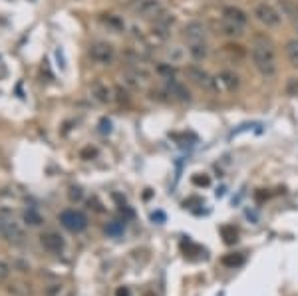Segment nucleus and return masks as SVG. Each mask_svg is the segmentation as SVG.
I'll use <instances>...</instances> for the list:
<instances>
[{
    "instance_id": "nucleus-18",
    "label": "nucleus",
    "mask_w": 298,
    "mask_h": 296,
    "mask_svg": "<svg viewBox=\"0 0 298 296\" xmlns=\"http://www.w3.org/2000/svg\"><path fill=\"white\" fill-rule=\"evenodd\" d=\"M24 221H26V225H30V227H40V225H42V215H40L36 209H28V211L24 213Z\"/></svg>"
},
{
    "instance_id": "nucleus-5",
    "label": "nucleus",
    "mask_w": 298,
    "mask_h": 296,
    "mask_svg": "<svg viewBox=\"0 0 298 296\" xmlns=\"http://www.w3.org/2000/svg\"><path fill=\"white\" fill-rule=\"evenodd\" d=\"M60 223L64 229H68L70 233H84L88 229V217L82 211L76 209H66L60 213Z\"/></svg>"
},
{
    "instance_id": "nucleus-24",
    "label": "nucleus",
    "mask_w": 298,
    "mask_h": 296,
    "mask_svg": "<svg viewBox=\"0 0 298 296\" xmlns=\"http://www.w3.org/2000/svg\"><path fill=\"white\" fill-rule=\"evenodd\" d=\"M286 93L292 95V97L298 95V78H288V82H286Z\"/></svg>"
},
{
    "instance_id": "nucleus-32",
    "label": "nucleus",
    "mask_w": 298,
    "mask_h": 296,
    "mask_svg": "<svg viewBox=\"0 0 298 296\" xmlns=\"http://www.w3.org/2000/svg\"><path fill=\"white\" fill-rule=\"evenodd\" d=\"M143 296H155V292H145Z\"/></svg>"
},
{
    "instance_id": "nucleus-1",
    "label": "nucleus",
    "mask_w": 298,
    "mask_h": 296,
    "mask_svg": "<svg viewBox=\"0 0 298 296\" xmlns=\"http://www.w3.org/2000/svg\"><path fill=\"white\" fill-rule=\"evenodd\" d=\"M251 60L255 70L265 78L272 80L278 72V62H276V50L272 42L267 36H257L253 46H251Z\"/></svg>"
},
{
    "instance_id": "nucleus-31",
    "label": "nucleus",
    "mask_w": 298,
    "mask_h": 296,
    "mask_svg": "<svg viewBox=\"0 0 298 296\" xmlns=\"http://www.w3.org/2000/svg\"><path fill=\"white\" fill-rule=\"evenodd\" d=\"M116 296H129V290H127V288H119V290L116 292Z\"/></svg>"
},
{
    "instance_id": "nucleus-28",
    "label": "nucleus",
    "mask_w": 298,
    "mask_h": 296,
    "mask_svg": "<svg viewBox=\"0 0 298 296\" xmlns=\"http://www.w3.org/2000/svg\"><path fill=\"white\" fill-rule=\"evenodd\" d=\"M82 197H84V193H82L80 187H72V189H70V199H72V201H80Z\"/></svg>"
},
{
    "instance_id": "nucleus-19",
    "label": "nucleus",
    "mask_w": 298,
    "mask_h": 296,
    "mask_svg": "<svg viewBox=\"0 0 298 296\" xmlns=\"http://www.w3.org/2000/svg\"><path fill=\"white\" fill-rule=\"evenodd\" d=\"M221 235H223V238H225V242H227V244H235V242H237V237H238L237 229H235V227H231V225L221 227Z\"/></svg>"
},
{
    "instance_id": "nucleus-29",
    "label": "nucleus",
    "mask_w": 298,
    "mask_h": 296,
    "mask_svg": "<svg viewBox=\"0 0 298 296\" xmlns=\"http://www.w3.org/2000/svg\"><path fill=\"white\" fill-rule=\"evenodd\" d=\"M99 131H102V133H110L112 131V121L104 118L102 121H99Z\"/></svg>"
},
{
    "instance_id": "nucleus-7",
    "label": "nucleus",
    "mask_w": 298,
    "mask_h": 296,
    "mask_svg": "<svg viewBox=\"0 0 298 296\" xmlns=\"http://www.w3.org/2000/svg\"><path fill=\"white\" fill-rule=\"evenodd\" d=\"M207 26L199 20L187 22L183 26V38L187 40V44H195V42H207Z\"/></svg>"
},
{
    "instance_id": "nucleus-13",
    "label": "nucleus",
    "mask_w": 298,
    "mask_h": 296,
    "mask_svg": "<svg viewBox=\"0 0 298 296\" xmlns=\"http://www.w3.org/2000/svg\"><path fill=\"white\" fill-rule=\"evenodd\" d=\"M217 84H219V89L223 88V89H227V91H235L237 88H238V76L235 74V72H229V70H225V72H221L219 74V78H217Z\"/></svg>"
},
{
    "instance_id": "nucleus-15",
    "label": "nucleus",
    "mask_w": 298,
    "mask_h": 296,
    "mask_svg": "<svg viewBox=\"0 0 298 296\" xmlns=\"http://www.w3.org/2000/svg\"><path fill=\"white\" fill-rule=\"evenodd\" d=\"M187 52L195 62H203L209 56V46H207V42H195V44H189Z\"/></svg>"
},
{
    "instance_id": "nucleus-23",
    "label": "nucleus",
    "mask_w": 298,
    "mask_h": 296,
    "mask_svg": "<svg viewBox=\"0 0 298 296\" xmlns=\"http://www.w3.org/2000/svg\"><path fill=\"white\" fill-rule=\"evenodd\" d=\"M193 185H197V187H209L211 185V179H209V175H201V173H199V175H193Z\"/></svg>"
},
{
    "instance_id": "nucleus-20",
    "label": "nucleus",
    "mask_w": 298,
    "mask_h": 296,
    "mask_svg": "<svg viewBox=\"0 0 298 296\" xmlns=\"http://www.w3.org/2000/svg\"><path fill=\"white\" fill-rule=\"evenodd\" d=\"M221 263L225 265V266H240L242 263H244V257L242 255H225L223 259H221Z\"/></svg>"
},
{
    "instance_id": "nucleus-22",
    "label": "nucleus",
    "mask_w": 298,
    "mask_h": 296,
    "mask_svg": "<svg viewBox=\"0 0 298 296\" xmlns=\"http://www.w3.org/2000/svg\"><path fill=\"white\" fill-rule=\"evenodd\" d=\"M106 233L112 235V237H118V235L123 233V225H121L119 221H114V223H110V225L106 227Z\"/></svg>"
},
{
    "instance_id": "nucleus-9",
    "label": "nucleus",
    "mask_w": 298,
    "mask_h": 296,
    "mask_svg": "<svg viewBox=\"0 0 298 296\" xmlns=\"http://www.w3.org/2000/svg\"><path fill=\"white\" fill-rule=\"evenodd\" d=\"M221 20H225L237 28H242V30L248 26V14L238 6H225L221 12Z\"/></svg>"
},
{
    "instance_id": "nucleus-26",
    "label": "nucleus",
    "mask_w": 298,
    "mask_h": 296,
    "mask_svg": "<svg viewBox=\"0 0 298 296\" xmlns=\"http://www.w3.org/2000/svg\"><path fill=\"white\" fill-rule=\"evenodd\" d=\"M8 276H10V265L0 261V280H6Z\"/></svg>"
},
{
    "instance_id": "nucleus-16",
    "label": "nucleus",
    "mask_w": 298,
    "mask_h": 296,
    "mask_svg": "<svg viewBox=\"0 0 298 296\" xmlns=\"http://www.w3.org/2000/svg\"><path fill=\"white\" fill-rule=\"evenodd\" d=\"M284 54H286L288 62L298 68V38H290V40L284 44Z\"/></svg>"
},
{
    "instance_id": "nucleus-30",
    "label": "nucleus",
    "mask_w": 298,
    "mask_h": 296,
    "mask_svg": "<svg viewBox=\"0 0 298 296\" xmlns=\"http://www.w3.org/2000/svg\"><path fill=\"white\" fill-rule=\"evenodd\" d=\"M151 219H153V221H159V223H163V221H165V215L157 211V213H153V215H151Z\"/></svg>"
},
{
    "instance_id": "nucleus-14",
    "label": "nucleus",
    "mask_w": 298,
    "mask_h": 296,
    "mask_svg": "<svg viewBox=\"0 0 298 296\" xmlns=\"http://www.w3.org/2000/svg\"><path fill=\"white\" fill-rule=\"evenodd\" d=\"M161 12V4L157 0H143V2L137 6V14L143 18H153Z\"/></svg>"
},
{
    "instance_id": "nucleus-17",
    "label": "nucleus",
    "mask_w": 298,
    "mask_h": 296,
    "mask_svg": "<svg viewBox=\"0 0 298 296\" xmlns=\"http://www.w3.org/2000/svg\"><path fill=\"white\" fill-rule=\"evenodd\" d=\"M167 58H169V62H171V64H181V62H183V58H185L183 48H179V46H171L169 50H167Z\"/></svg>"
},
{
    "instance_id": "nucleus-21",
    "label": "nucleus",
    "mask_w": 298,
    "mask_h": 296,
    "mask_svg": "<svg viewBox=\"0 0 298 296\" xmlns=\"http://www.w3.org/2000/svg\"><path fill=\"white\" fill-rule=\"evenodd\" d=\"M221 30H223V34H227V36H240V34L244 32L242 28H237V26L225 22V20H221Z\"/></svg>"
},
{
    "instance_id": "nucleus-6",
    "label": "nucleus",
    "mask_w": 298,
    "mask_h": 296,
    "mask_svg": "<svg viewBox=\"0 0 298 296\" xmlns=\"http://www.w3.org/2000/svg\"><path fill=\"white\" fill-rule=\"evenodd\" d=\"M149 78H151V74H149V70L141 64H129L125 74H123V82L131 88H141L149 82Z\"/></svg>"
},
{
    "instance_id": "nucleus-33",
    "label": "nucleus",
    "mask_w": 298,
    "mask_h": 296,
    "mask_svg": "<svg viewBox=\"0 0 298 296\" xmlns=\"http://www.w3.org/2000/svg\"><path fill=\"white\" fill-rule=\"evenodd\" d=\"M294 26H296V30H298V20H294Z\"/></svg>"
},
{
    "instance_id": "nucleus-11",
    "label": "nucleus",
    "mask_w": 298,
    "mask_h": 296,
    "mask_svg": "<svg viewBox=\"0 0 298 296\" xmlns=\"http://www.w3.org/2000/svg\"><path fill=\"white\" fill-rule=\"evenodd\" d=\"M89 89H91L93 100L99 102V104H112L116 100V89L112 86H108L106 82H102V80H95Z\"/></svg>"
},
{
    "instance_id": "nucleus-3",
    "label": "nucleus",
    "mask_w": 298,
    "mask_h": 296,
    "mask_svg": "<svg viewBox=\"0 0 298 296\" xmlns=\"http://www.w3.org/2000/svg\"><path fill=\"white\" fill-rule=\"evenodd\" d=\"M253 16L265 26V28H278L282 24V14L268 2H259L253 10Z\"/></svg>"
},
{
    "instance_id": "nucleus-4",
    "label": "nucleus",
    "mask_w": 298,
    "mask_h": 296,
    "mask_svg": "<svg viewBox=\"0 0 298 296\" xmlns=\"http://www.w3.org/2000/svg\"><path fill=\"white\" fill-rule=\"evenodd\" d=\"M88 56L91 58V62L95 64H102V66H108L114 62L116 58V48L110 44V42H93L88 50Z\"/></svg>"
},
{
    "instance_id": "nucleus-27",
    "label": "nucleus",
    "mask_w": 298,
    "mask_h": 296,
    "mask_svg": "<svg viewBox=\"0 0 298 296\" xmlns=\"http://www.w3.org/2000/svg\"><path fill=\"white\" fill-rule=\"evenodd\" d=\"M56 60H58L60 70H66V58H64V50H62V48H56Z\"/></svg>"
},
{
    "instance_id": "nucleus-2",
    "label": "nucleus",
    "mask_w": 298,
    "mask_h": 296,
    "mask_svg": "<svg viewBox=\"0 0 298 296\" xmlns=\"http://www.w3.org/2000/svg\"><path fill=\"white\" fill-rule=\"evenodd\" d=\"M0 235L8 242H20L24 238V229L18 223L14 211L8 207H0Z\"/></svg>"
},
{
    "instance_id": "nucleus-25",
    "label": "nucleus",
    "mask_w": 298,
    "mask_h": 296,
    "mask_svg": "<svg viewBox=\"0 0 298 296\" xmlns=\"http://www.w3.org/2000/svg\"><path fill=\"white\" fill-rule=\"evenodd\" d=\"M157 72H159V74H163L165 78H171L175 70H173V66H171V64H159V66H157Z\"/></svg>"
},
{
    "instance_id": "nucleus-10",
    "label": "nucleus",
    "mask_w": 298,
    "mask_h": 296,
    "mask_svg": "<svg viewBox=\"0 0 298 296\" xmlns=\"http://www.w3.org/2000/svg\"><path fill=\"white\" fill-rule=\"evenodd\" d=\"M165 93L171 95L173 100H179V102H191L189 88L175 78H165Z\"/></svg>"
},
{
    "instance_id": "nucleus-12",
    "label": "nucleus",
    "mask_w": 298,
    "mask_h": 296,
    "mask_svg": "<svg viewBox=\"0 0 298 296\" xmlns=\"http://www.w3.org/2000/svg\"><path fill=\"white\" fill-rule=\"evenodd\" d=\"M40 242L42 246L48 251V253H52V255H60L64 251V246H66V240L60 233H54V231H50V233H44L40 237Z\"/></svg>"
},
{
    "instance_id": "nucleus-8",
    "label": "nucleus",
    "mask_w": 298,
    "mask_h": 296,
    "mask_svg": "<svg viewBox=\"0 0 298 296\" xmlns=\"http://www.w3.org/2000/svg\"><path fill=\"white\" fill-rule=\"evenodd\" d=\"M187 76L195 82V84H199V86H203V88H207V89H215V91H221L219 89V84H217V78H213V76H209L203 68H199V66H189L187 68Z\"/></svg>"
}]
</instances>
